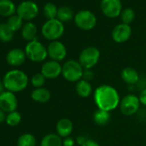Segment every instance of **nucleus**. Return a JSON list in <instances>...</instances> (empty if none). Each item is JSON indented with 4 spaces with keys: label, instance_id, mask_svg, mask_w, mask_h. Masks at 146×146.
Returning a JSON list of instances; mask_svg holds the SVG:
<instances>
[{
    "label": "nucleus",
    "instance_id": "16",
    "mask_svg": "<svg viewBox=\"0 0 146 146\" xmlns=\"http://www.w3.org/2000/svg\"><path fill=\"white\" fill-rule=\"evenodd\" d=\"M73 128H74V126H73V123L68 118L60 119L56 125L57 134L62 138H65V137H70V135L73 131Z\"/></svg>",
    "mask_w": 146,
    "mask_h": 146
},
{
    "label": "nucleus",
    "instance_id": "6",
    "mask_svg": "<svg viewBox=\"0 0 146 146\" xmlns=\"http://www.w3.org/2000/svg\"><path fill=\"white\" fill-rule=\"evenodd\" d=\"M101 57L99 49L96 46H88L83 49L78 57V62L84 70H91L96 66Z\"/></svg>",
    "mask_w": 146,
    "mask_h": 146
},
{
    "label": "nucleus",
    "instance_id": "35",
    "mask_svg": "<svg viewBox=\"0 0 146 146\" xmlns=\"http://www.w3.org/2000/svg\"><path fill=\"white\" fill-rule=\"evenodd\" d=\"M88 140V138H86V137L85 136H84V135H80V136H78V137H77V143L78 144H79L80 146H82L84 143H86V141Z\"/></svg>",
    "mask_w": 146,
    "mask_h": 146
},
{
    "label": "nucleus",
    "instance_id": "11",
    "mask_svg": "<svg viewBox=\"0 0 146 146\" xmlns=\"http://www.w3.org/2000/svg\"><path fill=\"white\" fill-rule=\"evenodd\" d=\"M18 107V100L15 95L11 91L5 90L0 96V109L6 113L17 111Z\"/></svg>",
    "mask_w": 146,
    "mask_h": 146
},
{
    "label": "nucleus",
    "instance_id": "23",
    "mask_svg": "<svg viewBox=\"0 0 146 146\" xmlns=\"http://www.w3.org/2000/svg\"><path fill=\"white\" fill-rule=\"evenodd\" d=\"M94 122L98 125H106L111 120V114L110 112L97 109L93 114Z\"/></svg>",
    "mask_w": 146,
    "mask_h": 146
},
{
    "label": "nucleus",
    "instance_id": "27",
    "mask_svg": "<svg viewBox=\"0 0 146 146\" xmlns=\"http://www.w3.org/2000/svg\"><path fill=\"white\" fill-rule=\"evenodd\" d=\"M6 23L13 32H17L19 29H22L23 27V20L18 15H13L9 17Z\"/></svg>",
    "mask_w": 146,
    "mask_h": 146
},
{
    "label": "nucleus",
    "instance_id": "2",
    "mask_svg": "<svg viewBox=\"0 0 146 146\" xmlns=\"http://www.w3.org/2000/svg\"><path fill=\"white\" fill-rule=\"evenodd\" d=\"M29 77L21 70H11L8 71L3 78L5 90L18 93L24 90L29 85Z\"/></svg>",
    "mask_w": 146,
    "mask_h": 146
},
{
    "label": "nucleus",
    "instance_id": "12",
    "mask_svg": "<svg viewBox=\"0 0 146 146\" xmlns=\"http://www.w3.org/2000/svg\"><path fill=\"white\" fill-rule=\"evenodd\" d=\"M47 54L51 60L60 62L65 58L67 55V49L65 46L58 40L51 41L47 46Z\"/></svg>",
    "mask_w": 146,
    "mask_h": 146
},
{
    "label": "nucleus",
    "instance_id": "26",
    "mask_svg": "<svg viewBox=\"0 0 146 146\" xmlns=\"http://www.w3.org/2000/svg\"><path fill=\"white\" fill-rule=\"evenodd\" d=\"M17 146H36V138L31 133H23L17 140Z\"/></svg>",
    "mask_w": 146,
    "mask_h": 146
},
{
    "label": "nucleus",
    "instance_id": "31",
    "mask_svg": "<svg viewBox=\"0 0 146 146\" xmlns=\"http://www.w3.org/2000/svg\"><path fill=\"white\" fill-rule=\"evenodd\" d=\"M46 78L43 76L41 72H40V73H35V74L32 76L30 82L32 85L35 89H37V88H42L46 84Z\"/></svg>",
    "mask_w": 146,
    "mask_h": 146
},
{
    "label": "nucleus",
    "instance_id": "13",
    "mask_svg": "<svg viewBox=\"0 0 146 146\" xmlns=\"http://www.w3.org/2000/svg\"><path fill=\"white\" fill-rule=\"evenodd\" d=\"M40 72L46 79H54L62 75V65L59 62L48 60L41 65Z\"/></svg>",
    "mask_w": 146,
    "mask_h": 146
},
{
    "label": "nucleus",
    "instance_id": "34",
    "mask_svg": "<svg viewBox=\"0 0 146 146\" xmlns=\"http://www.w3.org/2000/svg\"><path fill=\"white\" fill-rule=\"evenodd\" d=\"M138 98H139V101H140V103L143 106H146V89L143 90L139 96H138Z\"/></svg>",
    "mask_w": 146,
    "mask_h": 146
},
{
    "label": "nucleus",
    "instance_id": "36",
    "mask_svg": "<svg viewBox=\"0 0 146 146\" xmlns=\"http://www.w3.org/2000/svg\"><path fill=\"white\" fill-rule=\"evenodd\" d=\"M82 146H101L96 141L93 139H88L85 143H84Z\"/></svg>",
    "mask_w": 146,
    "mask_h": 146
},
{
    "label": "nucleus",
    "instance_id": "21",
    "mask_svg": "<svg viewBox=\"0 0 146 146\" xmlns=\"http://www.w3.org/2000/svg\"><path fill=\"white\" fill-rule=\"evenodd\" d=\"M37 27L32 22H28L25 23L22 29V37L27 41H32L36 40Z\"/></svg>",
    "mask_w": 146,
    "mask_h": 146
},
{
    "label": "nucleus",
    "instance_id": "29",
    "mask_svg": "<svg viewBox=\"0 0 146 146\" xmlns=\"http://www.w3.org/2000/svg\"><path fill=\"white\" fill-rule=\"evenodd\" d=\"M22 121V115L18 111H14L9 113L6 117V124L10 126L15 127L17 126Z\"/></svg>",
    "mask_w": 146,
    "mask_h": 146
},
{
    "label": "nucleus",
    "instance_id": "19",
    "mask_svg": "<svg viewBox=\"0 0 146 146\" xmlns=\"http://www.w3.org/2000/svg\"><path fill=\"white\" fill-rule=\"evenodd\" d=\"M17 7L11 0H0V16L11 17L17 12Z\"/></svg>",
    "mask_w": 146,
    "mask_h": 146
},
{
    "label": "nucleus",
    "instance_id": "3",
    "mask_svg": "<svg viewBox=\"0 0 146 146\" xmlns=\"http://www.w3.org/2000/svg\"><path fill=\"white\" fill-rule=\"evenodd\" d=\"M84 69L80 63L75 59H70L62 65V76L70 83H78L83 78Z\"/></svg>",
    "mask_w": 146,
    "mask_h": 146
},
{
    "label": "nucleus",
    "instance_id": "28",
    "mask_svg": "<svg viewBox=\"0 0 146 146\" xmlns=\"http://www.w3.org/2000/svg\"><path fill=\"white\" fill-rule=\"evenodd\" d=\"M58 9L53 3H46L43 7V14L47 20L56 19Z\"/></svg>",
    "mask_w": 146,
    "mask_h": 146
},
{
    "label": "nucleus",
    "instance_id": "10",
    "mask_svg": "<svg viewBox=\"0 0 146 146\" xmlns=\"http://www.w3.org/2000/svg\"><path fill=\"white\" fill-rule=\"evenodd\" d=\"M101 10L102 14L108 18H116L120 16L122 4L120 0H102Z\"/></svg>",
    "mask_w": 146,
    "mask_h": 146
},
{
    "label": "nucleus",
    "instance_id": "4",
    "mask_svg": "<svg viewBox=\"0 0 146 146\" xmlns=\"http://www.w3.org/2000/svg\"><path fill=\"white\" fill-rule=\"evenodd\" d=\"M64 32V26L58 19L47 20L41 28V34L43 37L48 40H58Z\"/></svg>",
    "mask_w": 146,
    "mask_h": 146
},
{
    "label": "nucleus",
    "instance_id": "5",
    "mask_svg": "<svg viewBox=\"0 0 146 146\" xmlns=\"http://www.w3.org/2000/svg\"><path fill=\"white\" fill-rule=\"evenodd\" d=\"M25 53L27 58L35 63H40L46 60L47 54V48L37 40L28 42L25 46Z\"/></svg>",
    "mask_w": 146,
    "mask_h": 146
},
{
    "label": "nucleus",
    "instance_id": "25",
    "mask_svg": "<svg viewBox=\"0 0 146 146\" xmlns=\"http://www.w3.org/2000/svg\"><path fill=\"white\" fill-rule=\"evenodd\" d=\"M14 33L7 23H0V40L5 43H8L13 40Z\"/></svg>",
    "mask_w": 146,
    "mask_h": 146
},
{
    "label": "nucleus",
    "instance_id": "15",
    "mask_svg": "<svg viewBox=\"0 0 146 146\" xmlns=\"http://www.w3.org/2000/svg\"><path fill=\"white\" fill-rule=\"evenodd\" d=\"M5 59L9 65L13 67H18L25 63L27 56L24 50L21 48H13L7 52Z\"/></svg>",
    "mask_w": 146,
    "mask_h": 146
},
{
    "label": "nucleus",
    "instance_id": "33",
    "mask_svg": "<svg viewBox=\"0 0 146 146\" xmlns=\"http://www.w3.org/2000/svg\"><path fill=\"white\" fill-rule=\"evenodd\" d=\"M76 141L71 137H68L63 139V146H74Z\"/></svg>",
    "mask_w": 146,
    "mask_h": 146
},
{
    "label": "nucleus",
    "instance_id": "37",
    "mask_svg": "<svg viewBox=\"0 0 146 146\" xmlns=\"http://www.w3.org/2000/svg\"><path fill=\"white\" fill-rule=\"evenodd\" d=\"M6 117H7L6 113L0 109V124H2L6 121Z\"/></svg>",
    "mask_w": 146,
    "mask_h": 146
},
{
    "label": "nucleus",
    "instance_id": "1",
    "mask_svg": "<svg viewBox=\"0 0 146 146\" xmlns=\"http://www.w3.org/2000/svg\"><path fill=\"white\" fill-rule=\"evenodd\" d=\"M94 101L98 109L110 112L119 106L120 98L115 88L111 85L103 84L95 90Z\"/></svg>",
    "mask_w": 146,
    "mask_h": 146
},
{
    "label": "nucleus",
    "instance_id": "17",
    "mask_svg": "<svg viewBox=\"0 0 146 146\" xmlns=\"http://www.w3.org/2000/svg\"><path fill=\"white\" fill-rule=\"evenodd\" d=\"M121 78L124 83L129 85H132L137 83L139 79V74L136 69L132 67H125L121 71Z\"/></svg>",
    "mask_w": 146,
    "mask_h": 146
},
{
    "label": "nucleus",
    "instance_id": "8",
    "mask_svg": "<svg viewBox=\"0 0 146 146\" xmlns=\"http://www.w3.org/2000/svg\"><path fill=\"white\" fill-rule=\"evenodd\" d=\"M140 105L138 96L133 94H128L120 101L119 110L125 116H131L138 111Z\"/></svg>",
    "mask_w": 146,
    "mask_h": 146
},
{
    "label": "nucleus",
    "instance_id": "7",
    "mask_svg": "<svg viewBox=\"0 0 146 146\" xmlns=\"http://www.w3.org/2000/svg\"><path fill=\"white\" fill-rule=\"evenodd\" d=\"M74 23L76 26L84 31L93 29L97 23L96 15L88 10L78 11L74 17Z\"/></svg>",
    "mask_w": 146,
    "mask_h": 146
},
{
    "label": "nucleus",
    "instance_id": "9",
    "mask_svg": "<svg viewBox=\"0 0 146 146\" xmlns=\"http://www.w3.org/2000/svg\"><path fill=\"white\" fill-rule=\"evenodd\" d=\"M39 13V7L36 3L33 1H23L20 3L17 9V15H18L23 21H32Z\"/></svg>",
    "mask_w": 146,
    "mask_h": 146
},
{
    "label": "nucleus",
    "instance_id": "22",
    "mask_svg": "<svg viewBox=\"0 0 146 146\" xmlns=\"http://www.w3.org/2000/svg\"><path fill=\"white\" fill-rule=\"evenodd\" d=\"M40 146H63V139L57 133H49L42 137Z\"/></svg>",
    "mask_w": 146,
    "mask_h": 146
},
{
    "label": "nucleus",
    "instance_id": "38",
    "mask_svg": "<svg viewBox=\"0 0 146 146\" xmlns=\"http://www.w3.org/2000/svg\"><path fill=\"white\" fill-rule=\"evenodd\" d=\"M5 91V88L3 84V81H0V96H1Z\"/></svg>",
    "mask_w": 146,
    "mask_h": 146
},
{
    "label": "nucleus",
    "instance_id": "32",
    "mask_svg": "<svg viewBox=\"0 0 146 146\" xmlns=\"http://www.w3.org/2000/svg\"><path fill=\"white\" fill-rule=\"evenodd\" d=\"M94 77H95V74H94V72L92 71V70H84L82 79H84V80L90 82V80H92L94 78Z\"/></svg>",
    "mask_w": 146,
    "mask_h": 146
},
{
    "label": "nucleus",
    "instance_id": "14",
    "mask_svg": "<svg viewBox=\"0 0 146 146\" xmlns=\"http://www.w3.org/2000/svg\"><path fill=\"white\" fill-rule=\"evenodd\" d=\"M131 28L128 24L120 23L116 25L111 33L112 39L116 43H124L126 42L131 36Z\"/></svg>",
    "mask_w": 146,
    "mask_h": 146
},
{
    "label": "nucleus",
    "instance_id": "30",
    "mask_svg": "<svg viewBox=\"0 0 146 146\" xmlns=\"http://www.w3.org/2000/svg\"><path fill=\"white\" fill-rule=\"evenodd\" d=\"M120 18L122 23L130 25L135 19V12L131 8H126L125 10H122L120 14Z\"/></svg>",
    "mask_w": 146,
    "mask_h": 146
},
{
    "label": "nucleus",
    "instance_id": "20",
    "mask_svg": "<svg viewBox=\"0 0 146 146\" xmlns=\"http://www.w3.org/2000/svg\"><path fill=\"white\" fill-rule=\"evenodd\" d=\"M93 92L92 86L89 81L81 79L76 84V93L82 98H88Z\"/></svg>",
    "mask_w": 146,
    "mask_h": 146
},
{
    "label": "nucleus",
    "instance_id": "24",
    "mask_svg": "<svg viewBox=\"0 0 146 146\" xmlns=\"http://www.w3.org/2000/svg\"><path fill=\"white\" fill-rule=\"evenodd\" d=\"M74 14L71 8L68 6H61L58 8L57 19H58L62 23H67L72 19H74Z\"/></svg>",
    "mask_w": 146,
    "mask_h": 146
},
{
    "label": "nucleus",
    "instance_id": "18",
    "mask_svg": "<svg viewBox=\"0 0 146 146\" xmlns=\"http://www.w3.org/2000/svg\"><path fill=\"white\" fill-rule=\"evenodd\" d=\"M51 97H52L51 92L44 87L35 89L31 92V98L35 102L46 103L47 102L50 101Z\"/></svg>",
    "mask_w": 146,
    "mask_h": 146
}]
</instances>
